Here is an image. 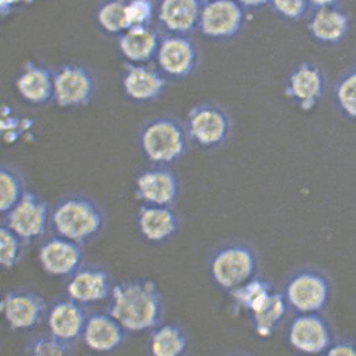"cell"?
<instances>
[{
  "mask_svg": "<svg viewBox=\"0 0 356 356\" xmlns=\"http://www.w3.org/2000/svg\"><path fill=\"white\" fill-rule=\"evenodd\" d=\"M327 355H355L356 345L349 342H334L333 345L326 351Z\"/></svg>",
  "mask_w": 356,
  "mask_h": 356,
  "instance_id": "obj_37",
  "label": "cell"
},
{
  "mask_svg": "<svg viewBox=\"0 0 356 356\" xmlns=\"http://www.w3.org/2000/svg\"><path fill=\"white\" fill-rule=\"evenodd\" d=\"M200 61V48L191 35L162 34L154 63L167 79H188L197 70Z\"/></svg>",
  "mask_w": 356,
  "mask_h": 356,
  "instance_id": "obj_9",
  "label": "cell"
},
{
  "mask_svg": "<svg viewBox=\"0 0 356 356\" xmlns=\"http://www.w3.org/2000/svg\"><path fill=\"white\" fill-rule=\"evenodd\" d=\"M202 1L203 3H204V2L211 1V0H202Z\"/></svg>",
  "mask_w": 356,
  "mask_h": 356,
  "instance_id": "obj_40",
  "label": "cell"
},
{
  "mask_svg": "<svg viewBox=\"0 0 356 356\" xmlns=\"http://www.w3.org/2000/svg\"><path fill=\"white\" fill-rule=\"evenodd\" d=\"M137 225L145 239L161 243L176 234L179 220L173 207L143 204L137 213Z\"/></svg>",
  "mask_w": 356,
  "mask_h": 356,
  "instance_id": "obj_22",
  "label": "cell"
},
{
  "mask_svg": "<svg viewBox=\"0 0 356 356\" xmlns=\"http://www.w3.org/2000/svg\"></svg>",
  "mask_w": 356,
  "mask_h": 356,
  "instance_id": "obj_41",
  "label": "cell"
},
{
  "mask_svg": "<svg viewBox=\"0 0 356 356\" xmlns=\"http://www.w3.org/2000/svg\"><path fill=\"white\" fill-rule=\"evenodd\" d=\"M168 79L150 64L124 63L121 76L122 94L136 104L157 101L165 93Z\"/></svg>",
  "mask_w": 356,
  "mask_h": 356,
  "instance_id": "obj_14",
  "label": "cell"
},
{
  "mask_svg": "<svg viewBox=\"0 0 356 356\" xmlns=\"http://www.w3.org/2000/svg\"><path fill=\"white\" fill-rule=\"evenodd\" d=\"M46 310L43 297L31 290H13L7 293L0 302L3 318L15 331L35 328L42 321Z\"/></svg>",
  "mask_w": 356,
  "mask_h": 356,
  "instance_id": "obj_15",
  "label": "cell"
},
{
  "mask_svg": "<svg viewBox=\"0 0 356 356\" xmlns=\"http://www.w3.org/2000/svg\"><path fill=\"white\" fill-rule=\"evenodd\" d=\"M88 318L83 305L69 298L56 301L51 307L47 325L51 334L72 343L83 337Z\"/></svg>",
  "mask_w": 356,
  "mask_h": 356,
  "instance_id": "obj_24",
  "label": "cell"
},
{
  "mask_svg": "<svg viewBox=\"0 0 356 356\" xmlns=\"http://www.w3.org/2000/svg\"><path fill=\"white\" fill-rule=\"evenodd\" d=\"M26 241L5 222L0 228V264L2 268L12 269L22 261Z\"/></svg>",
  "mask_w": 356,
  "mask_h": 356,
  "instance_id": "obj_31",
  "label": "cell"
},
{
  "mask_svg": "<svg viewBox=\"0 0 356 356\" xmlns=\"http://www.w3.org/2000/svg\"><path fill=\"white\" fill-rule=\"evenodd\" d=\"M189 346L187 335L175 324L159 325L151 330L149 353L154 356H179L186 354Z\"/></svg>",
  "mask_w": 356,
  "mask_h": 356,
  "instance_id": "obj_25",
  "label": "cell"
},
{
  "mask_svg": "<svg viewBox=\"0 0 356 356\" xmlns=\"http://www.w3.org/2000/svg\"><path fill=\"white\" fill-rule=\"evenodd\" d=\"M202 0H159L156 19L161 34L192 35L198 31Z\"/></svg>",
  "mask_w": 356,
  "mask_h": 356,
  "instance_id": "obj_17",
  "label": "cell"
},
{
  "mask_svg": "<svg viewBox=\"0 0 356 356\" xmlns=\"http://www.w3.org/2000/svg\"><path fill=\"white\" fill-rule=\"evenodd\" d=\"M24 176L17 168L8 163L0 167V211L6 216L26 192Z\"/></svg>",
  "mask_w": 356,
  "mask_h": 356,
  "instance_id": "obj_28",
  "label": "cell"
},
{
  "mask_svg": "<svg viewBox=\"0 0 356 356\" xmlns=\"http://www.w3.org/2000/svg\"><path fill=\"white\" fill-rule=\"evenodd\" d=\"M275 292L270 282L256 276L230 293L241 308L252 314L263 308Z\"/></svg>",
  "mask_w": 356,
  "mask_h": 356,
  "instance_id": "obj_27",
  "label": "cell"
},
{
  "mask_svg": "<svg viewBox=\"0 0 356 356\" xmlns=\"http://www.w3.org/2000/svg\"><path fill=\"white\" fill-rule=\"evenodd\" d=\"M248 12L235 0L204 2L198 32L212 42H227L238 36L248 22Z\"/></svg>",
  "mask_w": 356,
  "mask_h": 356,
  "instance_id": "obj_8",
  "label": "cell"
},
{
  "mask_svg": "<svg viewBox=\"0 0 356 356\" xmlns=\"http://www.w3.org/2000/svg\"><path fill=\"white\" fill-rule=\"evenodd\" d=\"M127 331L108 312L88 317L83 334L85 345L98 353H109L122 346Z\"/></svg>",
  "mask_w": 356,
  "mask_h": 356,
  "instance_id": "obj_23",
  "label": "cell"
},
{
  "mask_svg": "<svg viewBox=\"0 0 356 356\" xmlns=\"http://www.w3.org/2000/svg\"><path fill=\"white\" fill-rule=\"evenodd\" d=\"M105 222L102 207L85 195H68L59 200L51 210V227L56 234L81 245L99 236Z\"/></svg>",
  "mask_w": 356,
  "mask_h": 356,
  "instance_id": "obj_2",
  "label": "cell"
},
{
  "mask_svg": "<svg viewBox=\"0 0 356 356\" xmlns=\"http://www.w3.org/2000/svg\"><path fill=\"white\" fill-rule=\"evenodd\" d=\"M306 28L314 42L322 47H335L345 42L349 35L350 19L341 6L310 10Z\"/></svg>",
  "mask_w": 356,
  "mask_h": 356,
  "instance_id": "obj_18",
  "label": "cell"
},
{
  "mask_svg": "<svg viewBox=\"0 0 356 356\" xmlns=\"http://www.w3.org/2000/svg\"><path fill=\"white\" fill-rule=\"evenodd\" d=\"M257 257L248 245L232 244L220 248L211 257L209 273L220 289L231 293L256 277Z\"/></svg>",
  "mask_w": 356,
  "mask_h": 356,
  "instance_id": "obj_6",
  "label": "cell"
},
{
  "mask_svg": "<svg viewBox=\"0 0 356 356\" xmlns=\"http://www.w3.org/2000/svg\"><path fill=\"white\" fill-rule=\"evenodd\" d=\"M128 0H102L95 11V22L102 34L115 38L127 30L125 7Z\"/></svg>",
  "mask_w": 356,
  "mask_h": 356,
  "instance_id": "obj_29",
  "label": "cell"
},
{
  "mask_svg": "<svg viewBox=\"0 0 356 356\" xmlns=\"http://www.w3.org/2000/svg\"><path fill=\"white\" fill-rule=\"evenodd\" d=\"M35 0H0V15L2 18L14 14L19 8L31 5Z\"/></svg>",
  "mask_w": 356,
  "mask_h": 356,
  "instance_id": "obj_36",
  "label": "cell"
},
{
  "mask_svg": "<svg viewBox=\"0 0 356 356\" xmlns=\"http://www.w3.org/2000/svg\"><path fill=\"white\" fill-rule=\"evenodd\" d=\"M155 17H156V5L154 0H128L127 1L125 7L127 30L131 28L153 26Z\"/></svg>",
  "mask_w": 356,
  "mask_h": 356,
  "instance_id": "obj_33",
  "label": "cell"
},
{
  "mask_svg": "<svg viewBox=\"0 0 356 356\" xmlns=\"http://www.w3.org/2000/svg\"><path fill=\"white\" fill-rule=\"evenodd\" d=\"M268 7L277 18L288 22H300L310 10L308 0H270Z\"/></svg>",
  "mask_w": 356,
  "mask_h": 356,
  "instance_id": "obj_34",
  "label": "cell"
},
{
  "mask_svg": "<svg viewBox=\"0 0 356 356\" xmlns=\"http://www.w3.org/2000/svg\"><path fill=\"white\" fill-rule=\"evenodd\" d=\"M15 88L29 104H50L54 97V70L36 61H27L15 80Z\"/></svg>",
  "mask_w": 356,
  "mask_h": 356,
  "instance_id": "obj_20",
  "label": "cell"
},
{
  "mask_svg": "<svg viewBox=\"0 0 356 356\" xmlns=\"http://www.w3.org/2000/svg\"><path fill=\"white\" fill-rule=\"evenodd\" d=\"M186 129L191 144L203 151L218 149L230 138L232 122L223 106L204 102L187 113Z\"/></svg>",
  "mask_w": 356,
  "mask_h": 356,
  "instance_id": "obj_4",
  "label": "cell"
},
{
  "mask_svg": "<svg viewBox=\"0 0 356 356\" xmlns=\"http://www.w3.org/2000/svg\"><path fill=\"white\" fill-rule=\"evenodd\" d=\"M134 191L143 204L174 207L181 194V184L169 166L152 165L138 175Z\"/></svg>",
  "mask_w": 356,
  "mask_h": 356,
  "instance_id": "obj_13",
  "label": "cell"
},
{
  "mask_svg": "<svg viewBox=\"0 0 356 356\" xmlns=\"http://www.w3.org/2000/svg\"><path fill=\"white\" fill-rule=\"evenodd\" d=\"M24 122L13 112L10 106H2L1 113V134L3 139L12 144L18 140L22 136L24 131Z\"/></svg>",
  "mask_w": 356,
  "mask_h": 356,
  "instance_id": "obj_35",
  "label": "cell"
},
{
  "mask_svg": "<svg viewBox=\"0 0 356 356\" xmlns=\"http://www.w3.org/2000/svg\"><path fill=\"white\" fill-rule=\"evenodd\" d=\"M38 257L49 275L71 277L83 265V245L56 235L40 245Z\"/></svg>",
  "mask_w": 356,
  "mask_h": 356,
  "instance_id": "obj_16",
  "label": "cell"
},
{
  "mask_svg": "<svg viewBox=\"0 0 356 356\" xmlns=\"http://www.w3.org/2000/svg\"><path fill=\"white\" fill-rule=\"evenodd\" d=\"M108 312L126 331L142 333L161 324L165 301L154 282L132 280L113 286Z\"/></svg>",
  "mask_w": 356,
  "mask_h": 356,
  "instance_id": "obj_1",
  "label": "cell"
},
{
  "mask_svg": "<svg viewBox=\"0 0 356 356\" xmlns=\"http://www.w3.org/2000/svg\"><path fill=\"white\" fill-rule=\"evenodd\" d=\"M161 36L153 26L131 28L117 38L118 50L124 63L150 64L156 57Z\"/></svg>",
  "mask_w": 356,
  "mask_h": 356,
  "instance_id": "obj_21",
  "label": "cell"
},
{
  "mask_svg": "<svg viewBox=\"0 0 356 356\" xmlns=\"http://www.w3.org/2000/svg\"><path fill=\"white\" fill-rule=\"evenodd\" d=\"M324 71L318 65L305 61L289 72L285 81L286 97L302 112L313 111L321 104L326 92Z\"/></svg>",
  "mask_w": 356,
  "mask_h": 356,
  "instance_id": "obj_11",
  "label": "cell"
},
{
  "mask_svg": "<svg viewBox=\"0 0 356 356\" xmlns=\"http://www.w3.org/2000/svg\"><path fill=\"white\" fill-rule=\"evenodd\" d=\"M341 0H308L310 10L341 6Z\"/></svg>",
  "mask_w": 356,
  "mask_h": 356,
  "instance_id": "obj_39",
  "label": "cell"
},
{
  "mask_svg": "<svg viewBox=\"0 0 356 356\" xmlns=\"http://www.w3.org/2000/svg\"><path fill=\"white\" fill-rule=\"evenodd\" d=\"M282 296L296 314L322 313L330 305L332 285L318 270H300L286 282Z\"/></svg>",
  "mask_w": 356,
  "mask_h": 356,
  "instance_id": "obj_5",
  "label": "cell"
},
{
  "mask_svg": "<svg viewBox=\"0 0 356 356\" xmlns=\"http://www.w3.org/2000/svg\"><path fill=\"white\" fill-rule=\"evenodd\" d=\"M97 92L94 73L84 65L67 63L54 70L53 102L63 109L87 108Z\"/></svg>",
  "mask_w": 356,
  "mask_h": 356,
  "instance_id": "obj_7",
  "label": "cell"
},
{
  "mask_svg": "<svg viewBox=\"0 0 356 356\" xmlns=\"http://www.w3.org/2000/svg\"><path fill=\"white\" fill-rule=\"evenodd\" d=\"M71 343L51 334H40L29 339L24 346V353L33 356H60L72 354Z\"/></svg>",
  "mask_w": 356,
  "mask_h": 356,
  "instance_id": "obj_32",
  "label": "cell"
},
{
  "mask_svg": "<svg viewBox=\"0 0 356 356\" xmlns=\"http://www.w3.org/2000/svg\"><path fill=\"white\" fill-rule=\"evenodd\" d=\"M248 12L259 11L268 7L270 0H235Z\"/></svg>",
  "mask_w": 356,
  "mask_h": 356,
  "instance_id": "obj_38",
  "label": "cell"
},
{
  "mask_svg": "<svg viewBox=\"0 0 356 356\" xmlns=\"http://www.w3.org/2000/svg\"><path fill=\"white\" fill-rule=\"evenodd\" d=\"M3 216V222L27 243L42 238L51 226V210L47 202L38 194L29 191Z\"/></svg>",
  "mask_w": 356,
  "mask_h": 356,
  "instance_id": "obj_12",
  "label": "cell"
},
{
  "mask_svg": "<svg viewBox=\"0 0 356 356\" xmlns=\"http://www.w3.org/2000/svg\"><path fill=\"white\" fill-rule=\"evenodd\" d=\"M289 307L282 293L277 291L263 308L249 314L255 332L259 337L268 338L280 325L287 314Z\"/></svg>",
  "mask_w": 356,
  "mask_h": 356,
  "instance_id": "obj_26",
  "label": "cell"
},
{
  "mask_svg": "<svg viewBox=\"0 0 356 356\" xmlns=\"http://www.w3.org/2000/svg\"><path fill=\"white\" fill-rule=\"evenodd\" d=\"M335 108L347 120L356 122V67L339 76L333 87Z\"/></svg>",
  "mask_w": 356,
  "mask_h": 356,
  "instance_id": "obj_30",
  "label": "cell"
},
{
  "mask_svg": "<svg viewBox=\"0 0 356 356\" xmlns=\"http://www.w3.org/2000/svg\"><path fill=\"white\" fill-rule=\"evenodd\" d=\"M113 286L105 269L97 266H81L69 277L67 293L69 298L81 305L96 304L111 296Z\"/></svg>",
  "mask_w": 356,
  "mask_h": 356,
  "instance_id": "obj_19",
  "label": "cell"
},
{
  "mask_svg": "<svg viewBox=\"0 0 356 356\" xmlns=\"http://www.w3.org/2000/svg\"><path fill=\"white\" fill-rule=\"evenodd\" d=\"M290 347L305 355H325L334 342L328 319L321 313L296 314L288 327Z\"/></svg>",
  "mask_w": 356,
  "mask_h": 356,
  "instance_id": "obj_10",
  "label": "cell"
},
{
  "mask_svg": "<svg viewBox=\"0 0 356 356\" xmlns=\"http://www.w3.org/2000/svg\"><path fill=\"white\" fill-rule=\"evenodd\" d=\"M191 144L186 125L170 116H158L145 122L138 135L143 157L153 165L170 166L185 156Z\"/></svg>",
  "mask_w": 356,
  "mask_h": 356,
  "instance_id": "obj_3",
  "label": "cell"
}]
</instances>
